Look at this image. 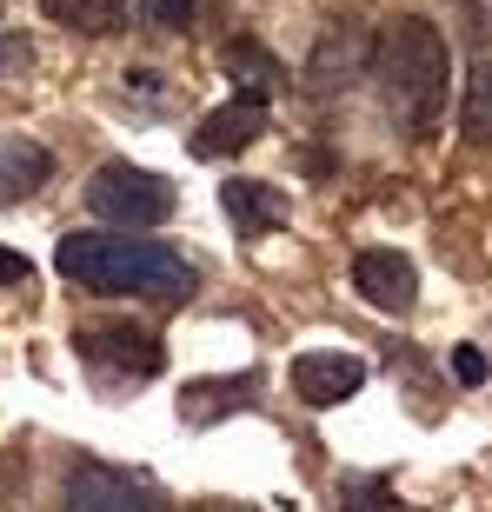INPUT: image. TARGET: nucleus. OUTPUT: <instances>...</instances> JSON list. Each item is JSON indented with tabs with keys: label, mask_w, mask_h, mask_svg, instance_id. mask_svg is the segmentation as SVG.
Here are the masks:
<instances>
[{
	"label": "nucleus",
	"mask_w": 492,
	"mask_h": 512,
	"mask_svg": "<svg viewBox=\"0 0 492 512\" xmlns=\"http://www.w3.org/2000/svg\"><path fill=\"white\" fill-rule=\"evenodd\" d=\"M373 80H379L386 114L406 133L439 127L446 100H453V54H446V40H439L433 20H419V14L393 20V27L373 40Z\"/></svg>",
	"instance_id": "obj_1"
},
{
	"label": "nucleus",
	"mask_w": 492,
	"mask_h": 512,
	"mask_svg": "<svg viewBox=\"0 0 492 512\" xmlns=\"http://www.w3.org/2000/svg\"><path fill=\"white\" fill-rule=\"evenodd\" d=\"M54 266L87 293H140V300H180L193 293V266L160 240L133 233H67L54 247Z\"/></svg>",
	"instance_id": "obj_2"
},
{
	"label": "nucleus",
	"mask_w": 492,
	"mask_h": 512,
	"mask_svg": "<svg viewBox=\"0 0 492 512\" xmlns=\"http://www.w3.org/2000/svg\"><path fill=\"white\" fill-rule=\"evenodd\" d=\"M87 207L107 220V227H160L173 213V187L160 180V173L133 167V160H107V167L87 180Z\"/></svg>",
	"instance_id": "obj_3"
},
{
	"label": "nucleus",
	"mask_w": 492,
	"mask_h": 512,
	"mask_svg": "<svg viewBox=\"0 0 492 512\" xmlns=\"http://www.w3.org/2000/svg\"><path fill=\"white\" fill-rule=\"evenodd\" d=\"M80 360L100 366V373H114V380H153L160 366H167V346L153 340L147 326L133 320H100V326H80L74 333Z\"/></svg>",
	"instance_id": "obj_4"
},
{
	"label": "nucleus",
	"mask_w": 492,
	"mask_h": 512,
	"mask_svg": "<svg viewBox=\"0 0 492 512\" xmlns=\"http://www.w3.org/2000/svg\"><path fill=\"white\" fill-rule=\"evenodd\" d=\"M60 512H167V506H160V493L147 479L120 473V466H100V459H80V466H67Z\"/></svg>",
	"instance_id": "obj_5"
},
{
	"label": "nucleus",
	"mask_w": 492,
	"mask_h": 512,
	"mask_svg": "<svg viewBox=\"0 0 492 512\" xmlns=\"http://www.w3.org/2000/svg\"><path fill=\"white\" fill-rule=\"evenodd\" d=\"M366 67H373V34L353 27V20H340V27L320 34V47H313V60H306V94L333 100L340 87H353Z\"/></svg>",
	"instance_id": "obj_6"
},
{
	"label": "nucleus",
	"mask_w": 492,
	"mask_h": 512,
	"mask_svg": "<svg viewBox=\"0 0 492 512\" xmlns=\"http://www.w3.org/2000/svg\"><path fill=\"white\" fill-rule=\"evenodd\" d=\"M353 286H360V300L379 306V313H413V300H419L413 260L393 253V247H366L360 260H353Z\"/></svg>",
	"instance_id": "obj_7"
},
{
	"label": "nucleus",
	"mask_w": 492,
	"mask_h": 512,
	"mask_svg": "<svg viewBox=\"0 0 492 512\" xmlns=\"http://www.w3.org/2000/svg\"><path fill=\"white\" fill-rule=\"evenodd\" d=\"M260 133H266V100L233 94L227 107H213V114L193 127V153H200V160H227V153H246Z\"/></svg>",
	"instance_id": "obj_8"
},
{
	"label": "nucleus",
	"mask_w": 492,
	"mask_h": 512,
	"mask_svg": "<svg viewBox=\"0 0 492 512\" xmlns=\"http://www.w3.org/2000/svg\"><path fill=\"white\" fill-rule=\"evenodd\" d=\"M286 380H293V393L306 406H340V399H353L366 386V360H353V353H300Z\"/></svg>",
	"instance_id": "obj_9"
},
{
	"label": "nucleus",
	"mask_w": 492,
	"mask_h": 512,
	"mask_svg": "<svg viewBox=\"0 0 492 512\" xmlns=\"http://www.w3.org/2000/svg\"><path fill=\"white\" fill-rule=\"evenodd\" d=\"M220 207L227 220L240 227V240H260V233H280L293 220V200L280 187H266V180H227L220 187Z\"/></svg>",
	"instance_id": "obj_10"
},
{
	"label": "nucleus",
	"mask_w": 492,
	"mask_h": 512,
	"mask_svg": "<svg viewBox=\"0 0 492 512\" xmlns=\"http://www.w3.org/2000/svg\"><path fill=\"white\" fill-rule=\"evenodd\" d=\"M47 180H54V153L40 140H27V133H0V207L34 200Z\"/></svg>",
	"instance_id": "obj_11"
},
{
	"label": "nucleus",
	"mask_w": 492,
	"mask_h": 512,
	"mask_svg": "<svg viewBox=\"0 0 492 512\" xmlns=\"http://www.w3.org/2000/svg\"><path fill=\"white\" fill-rule=\"evenodd\" d=\"M253 393H260L253 373H240V380H200L180 399V419H187V426H213V419H227V413H246Z\"/></svg>",
	"instance_id": "obj_12"
},
{
	"label": "nucleus",
	"mask_w": 492,
	"mask_h": 512,
	"mask_svg": "<svg viewBox=\"0 0 492 512\" xmlns=\"http://www.w3.org/2000/svg\"><path fill=\"white\" fill-rule=\"evenodd\" d=\"M47 7V20H60V27H74V34H120L127 27V0H40Z\"/></svg>",
	"instance_id": "obj_13"
},
{
	"label": "nucleus",
	"mask_w": 492,
	"mask_h": 512,
	"mask_svg": "<svg viewBox=\"0 0 492 512\" xmlns=\"http://www.w3.org/2000/svg\"><path fill=\"white\" fill-rule=\"evenodd\" d=\"M220 67H227V74L246 87V100H260L266 87H280V80H286V67H280L273 54H266L260 40H233L227 54H220Z\"/></svg>",
	"instance_id": "obj_14"
},
{
	"label": "nucleus",
	"mask_w": 492,
	"mask_h": 512,
	"mask_svg": "<svg viewBox=\"0 0 492 512\" xmlns=\"http://www.w3.org/2000/svg\"><path fill=\"white\" fill-rule=\"evenodd\" d=\"M459 133L492 147V60H479L466 74V94H459Z\"/></svg>",
	"instance_id": "obj_15"
},
{
	"label": "nucleus",
	"mask_w": 492,
	"mask_h": 512,
	"mask_svg": "<svg viewBox=\"0 0 492 512\" xmlns=\"http://www.w3.org/2000/svg\"><path fill=\"white\" fill-rule=\"evenodd\" d=\"M340 512H399V493L386 479H340Z\"/></svg>",
	"instance_id": "obj_16"
},
{
	"label": "nucleus",
	"mask_w": 492,
	"mask_h": 512,
	"mask_svg": "<svg viewBox=\"0 0 492 512\" xmlns=\"http://www.w3.org/2000/svg\"><path fill=\"white\" fill-rule=\"evenodd\" d=\"M133 7H140V20L153 34H187V20H193V0H133Z\"/></svg>",
	"instance_id": "obj_17"
},
{
	"label": "nucleus",
	"mask_w": 492,
	"mask_h": 512,
	"mask_svg": "<svg viewBox=\"0 0 492 512\" xmlns=\"http://www.w3.org/2000/svg\"><path fill=\"white\" fill-rule=\"evenodd\" d=\"M34 67V40L14 34V27H0V80H20Z\"/></svg>",
	"instance_id": "obj_18"
},
{
	"label": "nucleus",
	"mask_w": 492,
	"mask_h": 512,
	"mask_svg": "<svg viewBox=\"0 0 492 512\" xmlns=\"http://www.w3.org/2000/svg\"><path fill=\"white\" fill-rule=\"evenodd\" d=\"M453 373H459V386H486V353H479V346H459Z\"/></svg>",
	"instance_id": "obj_19"
},
{
	"label": "nucleus",
	"mask_w": 492,
	"mask_h": 512,
	"mask_svg": "<svg viewBox=\"0 0 492 512\" xmlns=\"http://www.w3.org/2000/svg\"><path fill=\"white\" fill-rule=\"evenodd\" d=\"M27 273H34V266L20 260L14 247H0V286H20V280H27Z\"/></svg>",
	"instance_id": "obj_20"
},
{
	"label": "nucleus",
	"mask_w": 492,
	"mask_h": 512,
	"mask_svg": "<svg viewBox=\"0 0 492 512\" xmlns=\"http://www.w3.org/2000/svg\"><path fill=\"white\" fill-rule=\"evenodd\" d=\"M227 512H253V506H227Z\"/></svg>",
	"instance_id": "obj_21"
}]
</instances>
